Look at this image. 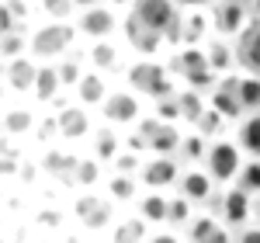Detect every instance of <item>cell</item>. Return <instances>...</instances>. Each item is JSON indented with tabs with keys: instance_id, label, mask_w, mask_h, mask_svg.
Listing matches in <instances>:
<instances>
[{
	"instance_id": "cell-1",
	"label": "cell",
	"mask_w": 260,
	"mask_h": 243,
	"mask_svg": "<svg viewBox=\"0 0 260 243\" xmlns=\"http://www.w3.org/2000/svg\"><path fill=\"white\" fill-rule=\"evenodd\" d=\"M128 80H132L136 90L149 94V98H170V94H174V90H170V80H167V73H163L160 66H153V63H139V66H132Z\"/></svg>"
},
{
	"instance_id": "cell-2",
	"label": "cell",
	"mask_w": 260,
	"mask_h": 243,
	"mask_svg": "<svg viewBox=\"0 0 260 243\" xmlns=\"http://www.w3.org/2000/svg\"><path fill=\"white\" fill-rule=\"evenodd\" d=\"M240 146H233V142H215L212 149H208V174L215 177V181H233L236 174H240Z\"/></svg>"
},
{
	"instance_id": "cell-3",
	"label": "cell",
	"mask_w": 260,
	"mask_h": 243,
	"mask_svg": "<svg viewBox=\"0 0 260 243\" xmlns=\"http://www.w3.org/2000/svg\"><path fill=\"white\" fill-rule=\"evenodd\" d=\"M136 18L146 24V28H153V32H167V24L177 18V11H174V4L170 0H136V11H132Z\"/></svg>"
},
{
	"instance_id": "cell-4",
	"label": "cell",
	"mask_w": 260,
	"mask_h": 243,
	"mask_svg": "<svg viewBox=\"0 0 260 243\" xmlns=\"http://www.w3.org/2000/svg\"><path fill=\"white\" fill-rule=\"evenodd\" d=\"M70 42H73V32L66 24H45V28L35 32L31 49H35V56H59Z\"/></svg>"
},
{
	"instance_id": "cell-5",
	"label": "cell",
	"mask_w": 260,
	"mask_h": 243,
	"mask_svg": "<svg viewBox=\"0 0 260 243\" xmlns=\"http://www.w3.org/2000/svg\"><path fill=\"white\" fill-rule=\"evenodd\" d=\"M236 59L246 73L260 77V18L250 21V28L240 35V45H236Z\"/></svg>"
},
{
	"instance_id": "cell-6",
	"label": "cell",
	"mask_w": 260,
	"mask_h": 243,
	"mask_svg": "<svg viewBox=\"0 0 260 243\" xmlns=\"http://www.w3.org/2000/svg\"><path fill=\"white\" fill-rule=\"evenodd\" d=\"M250 195L243 191L240 184L236 188H229L225 195H222V219L229 226H246V219H250Z\"/></svg>"
},
{
	"instance_id": "cell-7",
	"label": "cell",
	"mask_w": 260,
	"mask_h": 243,
	"mask_svg": "<svg viewBox=\"0 0 260 243\" xmlns=\"http://www.w3.org/2000/svg\"><path fill=\"white\" fill-rule=\"evenodd\" d=\"M212 104H215V111H219L222 118H240V111H243V101H240V77L222 80L219 90H215V98H212Z\"/></svg>"
},
{
	"instance_id": "cell-8",
	"label": "cell",
	"mask_w": 260,
	"mask_h": 243,
	"mask_svg": "<svg viewBox=\"0 0 260 243\" xmlns=\"http://www.w3.org/2000/svg\"><path fill=\"white\" fill-rule=\"evenodd\" d=\"M246 11H250V7H243V4L222 0L219 7H215V28H219L222 35H236V32L243 28V18H246Z\"/></svg>"
},
{
	"instance_id": "cell-9",
	"label": "cell",
	"mask_w": 260,
	"mask_h": 243,
	"mask_svg": "<svg viewBox=\"0 0 260 243\" xmlns=\"http://www.w3.org/2000/svg\"><path fill=\"white\" fill-rule=\"evenodd\" d=\"M125 32H128V39H132V45H136L139 52H156V49H160L163 35H160V32H153V28H146L136 14L125 21Z\"/></svg>"
},
{
	"instance_id": "cell-10",
	"label": "cell",
	"mask_w": 260,
	"mask_h": 243,
	"mask_svg": "<svg viewBox=\"0 0 260 243\" xmlns=\"http://www.w3.org/2000/svg\"><path fill=\"white\" fill-rule=\"evenodd\" d=\"M104 115H108V122H132L139 115V101L132 94H115L104 101Z\"/></svg>"
},
{
	"instance_id": "cell-11",
	"label": "cell",
	"mask_w": 260,
	"mask_h": 243,
	"mask_svg": "<svg viewBox=\"0 0 260 243\" xmlns=\"http://www.w3.org/2000/svg\"><path fill=\"white\" fill-rule=\"evenodd\" d=\"M77 216H80V223L90 226V229H101V226L111 219L108 205L101 202V198H80V202H77Z\"/></svg>"
},
{
	"instance_id": "cell-12",
	"label": "cell",
	"mask_w": 260,
	"mask_h": 243,
	"mask_svg": "<svg viewBox=\"0 0 260 243\" xmlns=\"http://www.w3.org/2000/svg\"><path fill=\"white\" fill-rule=\"evenodd\" d=\"M142 177H146V184H153V188L174 184V181H177V163L170 160V157H156V160L142 170Z\"/></svg>"
},
{
	"instance_id": "cell-13",
	"label": "cell",
	"mask_w": 260,
	"mask_h": 243,
	"mask_svg": "<svg viewBox=\"0 0 260 243\" xmlns=\"http://www.w3.org/2000/svg\"><path fill=\"white\" fill-rule=\"evenodd\" d=\"M87 129H90V122H87V111H83V108H62L59 111V132L62 136L80 139Z\"/></svg>"
},
{
	"instance_id": "cell-14",
	"label": "cell",
	"mask_w": 260,
	"mask_h": 243,
	"mask_svg": "<svg viewBox=\"0 0 260 243\" xmlns=\"http://www.w3.org/2000/svg\"><path fill=\"white\" fill-rule=\"evenodd\" d=\"M80 28L87 35H108V32L115 28V18H111V11H104V7H87V14L80 18Z\"/></svg>"
},
{
	"instance_id": "cell-15",
	"label": "cell",
	"mask_w": 260,
	"mask_h": 243,
	"mask_svg": "<svg viewBox=\"0 0 260 243\" xmlns=\"http://www.w3.org/2000/svg\"><path fill=\"white\" fill-rule=\"evenodd\" d=\"M35 77H39V70H35L28 59H14L11 66H7V83H11L14 90H28V87H35Z\"/></svg>"
},
{
	"instance_id": "cell-16",
	"label": "cell",
	"mask_w": 260,
	"mask_h": 243,
	"mask_svg": "<svg viewBox=\"0 0 260 243\" xmlns=\"http://www.w3.org/2000/svg\"><path fill=\"white\" fill-rule=\"evenodd\" d=\"M240 146L253 157V160H260V111H253L250 118L243 122L240 129Z\"/></svg>"
},
{
	"instance_id": "cell-17",
	"label": "cell",
	"mask_w": 260,
	"mask_h": 243,
	"mask_svg": "<svg viewBox=\"0 0 260 243\" xmlns=\"http://www.w3.org/2000/svg\"><path fill=\"white\" fill-rule=\"evenodd\" d=\"M184 198H191V202H208V198H212V174H187V177H184Z\"/></svg>"
},
{
	"instance_id": "cell-18",
	"label": "cell",
	"mask_w": 260,
	"mask_h": 243,
	"mask_svg": "<svg viewBox=\"0 0 260 243\" xmlns=\"http://www.w3.org/2000/svg\"><path fill=\"white\" fill-rule=\"evenodd\" d=\"M149 149H156V153H174L180 149V136L174 125H160L156 132H153V139H149Z\"/></svg>"
},
{
	"instance_id": "cell-19",
	"label": "cell",
	"mask_w": 260,
	"mask_h": 243,
	"mask_svg": "<svg viewBox=\"0 0 260 243\" xmlns=\"http://www.w3.org/2000/svg\"><path fill=\"white\" fill-rule=\"evenodd\" d=\"M240 101H243V111H260V77L240 80Z\"/></svg>"
},
{
	"instance_id": "cell-20",
	"label": "cell",
	"mask_w": 260,
	"mask_h": 243,
	"mask_svg": "<svg viewBox=\"0 0 260 243\" xmlns=\"http://www.w3.org/2000/svg\"><path fill=\"white\" fill-rule=\"evenodd\" d=\"M59 70H39V77H35V94H39L42 101H49L56 90H59Z\"/></svg>"
},
{
	"instance_id": "cell-21",
	"label": "cell",
	"mask_w": 260,
	"mask_h": 243,
	"mask_svg": "<svg viewBox=\"0 0 260 243\" xmlns=\"http://www.w3.org/2000/svg\"><path fill=\"white\" fill-rule=\"evenodd\" d=\"M236 181H240V188L246 191V195H260V160H253V163H246V167H240Z\"/></svg>"
},
{
	"instance_id": "cell-22",
	"label": "cell",
	"mask_w": 260,
	"mask_h": 243,
	"mask_svg": "<svg viewBox=\"0 0 260 243\" xmlns=\"http://www.w3.org/2000/svg\"><path fill=\"white\" fill-rule=\"evenodd\" d=\"M80 101H90V104L104 101V80H101L98 73H87L80 80Z\"/></svg>"
},
{
	"instance_id": "cell-23",
	"label": "cell",
	"mask_w": 260,
	"mask_h": 243,
	"mask_svg": "<svg viewBox=\"0 0 260 243\" xmlns=\"http://www.w3.org/2000/svg\"><path fill=\"white\" fill-rule=\"evenodd\" d=\"M201 111H205V108H201V98L194 94V90H187V94H180V115H184V118L198 122V118H201Z\"/></svg>"
},
{
	"instance_id": "cell-24",
	"label": "cell",
	"mask_w": 260,
	"mask_h": 243,
	"mask_svg": "<svg viewBox=\"0 0 260 243\" xmlns=\"http://www.w3.org/2000/svg\"><path fill=\"white\" fill-rule=\"evenodd\" d=\"M90 59L98 63L101 70H111V66L118 63V52H115V45H104V42H101V45H94V52H90Z\"/></svg>"
},
{
	"instance_id": "cell-25",
	"label": "cell",
	"mask_w": 260,
	"mask_h": 243,
	"mask_svg": "<svg viewBox=\"0 0 260 243\" xmlns=\"http://www.w3.org/2000/svg\"><path fill=\"white\" fill-rule=\"evenodd\" d=\"M142 216L146 219H167V198H160V195L142 198Z\"/></svg>"
},
{
	"instance_id": "cell-26",
	"label": "cell",
	"mask_w": 260,
	"mask_h": 243,
	"mask_svg": "<svg viewBox=\"0 0 260 243\" xmlns=\"http://www.w3.org/2000/svg\"><path fill=\"white\" fill-rule=\"evenodd\" d=\"M142 240V223H121L115 229V243H139Z\"/></svg>"
},
{
	"instance_id": "cell-27",
	"label": "cell",
	"mask_w": 260,
	"mask_h": 243,
	"mask_svg": "<svg viewBox=\"0 0 260 243\" xmlns=\"http://www.w3.org/2000/svg\"><path fill=\"white\" fill-rule=\"evenodd\" d=\"M215 229H219V226H215V219H208V216H205V219H198V223H191V240H194V243H205L212 233H215Z\"/></svg>"
},
{
	"instance_id": "cell-28",
	"label": "cell",
	"mask_w": 260,
	"mask_h": 243,
	"mask_svg": "<svg viewBox=\"0 0 260 243\" xmlns=\"http://www.w3.org/2000/svg\"><path fill=\"white\" fill-rule=\"evenodd\" d=\"M7 132H28L31 129V115L28 111H7Z\"/></svg>"
},
{
	"instance_id": "cell-29",
	"label": "cell",
	"mask_w": 260,
	"mask_h": 243,
	"mask_svg": "<svg viewBox=\"0 0 260 243\" xmlns=\"http://www.w3.org/2000/svg\"><path fill=\"white\" fill-rule=\"evenodd\" d=\"M229 59H233V56H229V49H225L222 42H215V45L208 49V63H212V70H225Z\"/></svg>"
},
{
	"instance_id": "cell-30",
	"label": "cell",
	"mask_w": 260,
	"mask_h": 243,
	"mask_svg": "<svg viewBox=\"0 0 260 243\" xmlns=\"http://www.w3.org/2000/svg\"><path fill=\"white\" fill-rule=\"evenodd\" d=\"M180 153H184V160H198L201 153H205V142H201V136L184 139V142H180Z\"/></svg>"
},
{
	"instance_id": "cell-31",
	"label": "cell",
	"mask_w": 260,
	"mask_h": 243,
	"mask_svg": "<svg viewBox=\"0 0 260 243\" xmlns=\"http://www.w3.org/2000/svg\"><path fill=\"white\" fill-rule=\"evenodd\" d=\"M160 118H167V122H174V118H180V98H160Z\"/></svg>"
},
{
	"instance_id": "cell-32",
	"label": "cell",
	"mask_w": 260,
	"mask_h": 243,
	"mask_svg": "<svg viewBox=\"0 0 260 243\" xmlns=\"http://www.w3.org/2000/svg\"><path fill=\"white\" fill-rule=\"evenodd\" d=\"M167 219H170V223H184V219H187V198L167 202Z\"/></svg>"
},
{
	"instance_id": "cell-33",
	"label": "cell",
	"mask_w": 260,
	"mask_h": 243,
	"mask_svg": "<svg viewBox=\"0 0 260 243\" xmlns=\"http://www.w3.org/2000/svg\"><path fill=\"white\" fill-rule=\"evenodd\" d=\"M45 167H49V170H73L77 160H73V157H62V153H49Z\"/></svg>"
},
{
	"instance_id": "cell-34",
	"label": "cell",
	"mask_w": 260,
	"mask_h": 243,
	"mask_svg": "<svg viewBox=\"0 0 260 243\" xmlns=\"http://www.w3.org/2000/svg\"><path fill=\"white\" fill-rule=\"evenodd\" d=\"M0 45H4V52H7V56H18L21 49H24V42H21V35H14V32L0 35Z\"/></svg>"
},
{
	"instance_id": "cell-35",
	"label": "cell",
	"mask_w": 260,
	"mask_h": 243,
	"mask_svg": "<svg viewBox=\"0 0 260 243\" xmlns=\"http://www.w3.org/2000/svg\"><path fill=\"white\" fill-rule=\"evenodd\" d=\"M42 4H45V11H49L52 18H66L70 7H73V0H42Z\"/></svg>"
},
{
	"instance_id": "cell-36",
	"label": "cell",
	"mask_w": 260,
	"mask_h": 243,
	"mask_svg": "<svg viewBox=\"0 0 260 243\" xmlns=\"http://www.w3.org/2000/svg\"><path fill=\"white\" fill-rule=\"evenodd\" d=\"M219 122H222L219 111H201L198 125H201V132H219Z\"/></svg>"
},
{
	"instance_id": "cell-37",
	"label": "cell",
	"mask_w": 260,
	"mask_h": 243,
	"mask_svg": "<svg viewBox=\"0 0 260 243\" xmlns=\"http://www.w3.org/2000/svg\"><path fill=\"white\" fill-rule=\"evenodd\" d=\"M115 146H118V142H115L111 132H101L98 136V157H115Z\"/></svg>"
},
{
	"instance_id": "cell-38",
	"label": "cell",
	"mask_w": 260,
	"mask_h": 243,
	"mask_svg": "<svg viewBox=\"0 0 260 243\" xmlns=\"http://www.w3.org/2000/svg\"><path fill=\"white\" fill-rule=\"evenodd\" d=\"M132 191H136V188H132L128 177H115V181H111V195H115V198H132Z\"/></svg>"
},
{
	"instance_id": "cell-39",
	"label": "cell",
	"mask_w": 260,
	"mask_h": 243,
	"mask_svg": "<svg viewBox=\"0 0 260 243\" xmlns=\"http://www.w3.org/2000/svg\"><path fill=\"white\" fill-rule=\"evenodd\" d=\"M163 35H167V39L174 42V45H177V42H184V18L177 14V18H174L170 24H167V32H163Z\"/></svg>"
},
{
	"instance_id": "cell-40",
	"label": "cell",
	"mask_w": 260,
	"mask_h": 243,
	"mask_svg": "<svg viewBox=\"0 0 260 243\" xmlns=\"http://www.w3.org/2000/svg\"><path fill=\"white\" fill-rule=\"evenodd\" d=\"M77 177H80V184H94L98 181V167L94 163H77Z\"/></svg>"
},
{
	"instance_id": "cell-41",
	"label": "cell",
	"mask_w": 260,
	"mask_h": 243,
	"mask_svg": "<svg viewBox=\"0 0 260 243\" xmlns=\"http://www.w3.org/2000/svg\"><path fill=\"white\" fill-rule=\"evenodd\" d=\"M80 77V70H77V63H62V70H59V80L62 83H73Z\"/></svg>"
},
{
	"instance_id": "cell-42",
	"label": "cell",
	"mask_w": 260,
	"mask_h": 243,
	"mask_svg": "<svg viewBox=\"0 0 260 243\" xmlns=\"http://www.w3.org/2000/svg\"><path fill=\"white\" fill-rule=\"evenodd\" d=\"M11 7H0V35H7V32H11Z\"/></svg>"
},
{
	"instance_id": "cell-43",
	"label": "cell",
	"mask_w": 260,
	"mask_h": 243,
	"mask_svg": "<svg viewBox=\"0 0 260 243\" xmlns=\"http://www.w3.org/2000/svg\"><path fill=\"white\" fill-rule=\"evenodd\" d=\"M240 243H260V226H257V229H243Z\"/></svg>"
},
{
	"instance_id": "cell-44",
	"label": "cell",
	"mask_w": 260,
	"mask_h": 243,
	"mask_svg": "<svg viewBox=\"0 0 260 243\" xmlns=\"http://www.w3.org/2000/svg\"><path fill=\"white\" fill-rule=\"evenodd\" d=\"M205 243H229V233H225V229H215V233H212Z\"/></svg>"
},
{
	"instance_id": "cell-45",
	"label": "cell",
	"mask_w": 260,
	"mask_h": 243,
	"mask_svg": "<svg viewBox=\"0 0 260 243\" xmlns=\"http://www.w3.org/2000/svg\"><path fill=\"white\" fill-rule=\"evenodd\" d=\"M118 167H121V170H132V167H136V157H132V153L118 157Z\"/></svg>"
},
{
	"instance_id": "cell-46",
	"label": "cell",
	"mask_w": 260,
	"mask_h": 243,
	"mask_svg": "<svg viewBox=\"0 0 260 243\" xmlns=\"http://www.w3.org/2000/svg\"><path fill=\"white\" fill-rule=\"evenodd\" d=\"M153 243H180L177 236H170V233H160V236H153Z\"/></svg>"
},
{
	"instance_id": "cell-47",
	"label": "cell",
	"mask_w": 260,
	"mask_h": 243,
	"mask_svg": "<svg viewBox=\"0 0 260 243\" xmlns=\"http://www.w3.org/2000/svg\"><path fill=\"white\" fill-rule=\"evenodd\" d=\"M177 4H184V7H205V4H212V0H177Z\"/></svg>"
},
{
	"instance_id": "cell-48",
	"label": "cell",
	"mask_w": 260,
	"mask_h": 243,
	"mask_svg": "<svg viewBox=\"0 0 260 243\" xmlns=\"http://www.w3.org/2000/svg\"><path fill=\"white\" fill-rule=\"evenodd\" d=\"M233 4H243V7H253L257 0H233Z\"/></svg>"
},
{
	"instance_id": "cell-49",
	"label": "cell",
	"mask_w": 260,
	"mask_h": 243,
	"mask_svg": "<svg viewBox=\"0 0 260 243\" xmlns=\"http://www.w3.org/2000/svg\"><path fill=\"white\" fill-rule=\"evenodd\" d=\"M73 4H83V7H90V4H94V0H73Z\"/></svg>"
},
{
	"instance_id": "cell-50",
	"label": "cell",
	"mask_w": 260,
	"mask_h": 243,
	"mask_svg": "<svg viewBox=\"0 0 260 243\" xmlns=\"http://www.w3.org/2000/svg\"><path fill=\"white\" fill-rule=\"evenodd\" d=\"M4 170H11V163H0V174H4Z\"/></svg>"
},
{
	"instance_id": "cell-51",
	"label": "cell",
	"mask_w": 260,
	"mask_h": 243,
	"mask_svg": "<svg viewBox=\"0 0 260 243\" xmlns=\"http://www.w3.org/2000/svg\"><path fill=\"white\" fill-rule=\"evenodd\" d=\"M111 4H125V0H111Z\"/></svg>"
},
{
	"instance_id": "cell-52",
	"label": "cell",
	"mask_w": 260,
	"mask_h": 243,
	"mask_svg": "<svg viewBox=\"0 0 260 243\" xmlns=\"http://www.w3.org/2000/svg\"><path fill=\"white\" fill-rule=\"evenodd\" d=\"M257 216H260V205H257Z\"/></svg>"
}]
</instances>
